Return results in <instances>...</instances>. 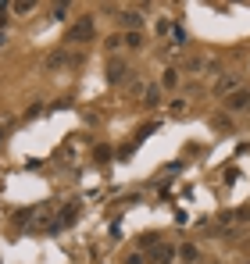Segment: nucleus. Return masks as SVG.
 <instances>
[{"label":"nucleus","instance_id":"nucleus-13","mask_svg":"<svg viewBox=\"0 0 250 264\" xmlns=\"http://www.w3.org/2000/svg\"><path fill=\"white\" fill-rule=\"evenodd\" d=\"M125 46H129V50H140V46H143V33H125Z\"/></svg>","mask_w":250,"mask_h":264},{"label":"nucleus","instance_id":"nucleus-7","mask_svg":"<svg viewBox=\"0 0 250 264\" xmlns=\"http://www.w3.org/2000/svg\"><path fill=\"white\" fill-rule=\"evenodd\" d=\"M68 65V50H54L47 57V72H57V68H65Z\"/></svg>","mask_w":250,"mask_h":264},{"label":"nucleus","instance_id":"nucleus-19","mask_svg":"<svg viewBox=\"0 0 250 264\" xmlns=\"http://www.w3.org/2000/svg\"><path fill=\"white\" fill-rule=\"evenodd\" d=\"M125 264H143V257H140V254H129V257H125Z\"/></svg>","mask_w":250,"mask_h":264},{"label":"nucleus","instance_id":"nucleus-12","mask_svg":"<svg viewBox=\"0 0 250 264\" xmlns=\"http://www.w3.org/2000/svg\"><path fill=\"white\" fill-rule=\"evenodd\" d=\"M93 157H97V164H107L111 161V147H104V143L93 147Z\"/></svg>","mask_w":250,"mask_h":264},{"label":"nucleus","instance_id":"nucleus-2","mask_svg":"<svg viewBox=\"0 0 250 264\" xmlns=\"http://www.w3.org/2000/svg\"><path fill=\"white\" fill-rule=\"evenodd\" d=\"M225 111H250V89H236V93H229L225 97Z\"/></svg>","mask_w":250,"mask_h":264},{"label":"nucleus","instance_id":"nucleus-8","mask_svg":"<svg viewBox=\"0 0 250 264\" xmlns=\"http://www.w3.org/2000/svg\"><path fill=\"white\" fill-rule=\"evenodd\" d=\"M143 107H161V86H146L143 89Z\"/></svg>","mask_w":250,"mask_h":264},{"label":"nucleus","instance_id":"nucleus-10","mask_svg":"<svg viewBox=\"0 0 250 264\" xmlns=\"http://www.w3.org/2000/svg\"><path fill=\"white\" fill-rule=\"evenodd\" d=\"M179 257H182V264H193L200 254H197V246H193V243H182V246H179Z\"/></svg>","mask_w":250,"mask_h":264},{"label":"nucleus","instance_id":"nucleus-16","mask_svg":"<svg viewBox=\"0 0 250 264\" xmlns=\"http://www.w3.org/2000/svg\"><path fill=\"white\" fill-rule=\"evenodd\" d=\"M54 18L65 22V18H68V4H57V7H54Z\"/></svg>","mask_w":250,"mask_h":264},{"label":"nucleus","instance_id":"nucleus-18","mask_svg":"<svg viewBox=\"0 0 250 264\" xmlns=\"http://www.w3.org/2000/svg\"><path fill=\"white\" fill-rule=\"evenodd\" d=\"M232 214H236V222H250V207H236Z\"/></svg>","mask_w":250,"mask_h":264},{"label":"nucleus","instance_id":"nucleus-1","mask_svg":"<svg viewBox=\"0 0 250 264\" xmlns=\"http://www.w3.org/2000/svg\"><path fill=\"white\" fill-rule=\"evenodd\" d=\"M93 36H97V22H93V14H82V18L71 22L68 39H65V43H90Z\"/></svg>","mask_w":250,"mask_h":264},{"label":"nucleus","instance_id":"nucleus-5","mask_svg":"<svg viewBox=\"0 0 250 264\" xmlns=\"http://www.w3.org/2000/svg\"><path fill=\"white\" fill-rule=\"evenodd\" d=\"M125 75H129V68H125V61H118V57H114L111 65H107V82H122Z\"/></svg>","mask_w":250,"mask_h":264},{"label":"nucleus","instance_id":"nucleus-11","mask_svg":"<svg viewBox=\"0 0 250 264\" xmlns=\"http://www.w3.org/2000/svg\"><path fill=\"white\" fill-rule=\"evenodd\" d=\"M157 129H161L157 121H146V125H140V132H136V143H143V139L150 136V132H157ZM136 143H132V147H136Z\"/></svg>","mask_w":250,"mask_h":264},{"label":"nucleus","instance_id":"nucleus-17","mask_svg":"<svg viewBox=\"0 0 250 264\" xmlns=\"http://www.w3.org/2000/svg\"><path fill=\"white\" fill-rule=\"evenodd\" d=\"M122 43H125V36H107V50H118Z\"/></svg>","mask_w":250,"mask_h":264},{"label":"nucleus","instance_id":"nucleus-9","mask_svg":"<svg viewBox=\"0 0 250 264\" xmlns=\"http://www.w3.org/2000/svg\"><path fill=\"white\" fill-rule=\"evenodd\" d=\"M161 86H165V89H175V86H179V68H165V75H161Z\"/></svg>","mask_w":250,"mask_h":264},{"label":"nucleus","instance_id":"nucleus-14","mask_svg":"<svg viewBox=\"0 0 250 264\" xmlns=\"http://www.w3.org/2000/svg\"><path fill=\"white\" fill-rule=\"evenodd\" d=\"M33 7H36L33 0H18V4H11V11H14V14H29Z\"/></svg>","mask_w":250,"mask_h":264},{"label":"nucleus","instance_id":"nucleus-4","mask_svg":"<svg viewBox=\"0 0 250 264\" xmlns=\"http://www.w3.org/2000/svg\"><path fill=\"white\" fill-rule=\"evenodd\" d=\"M118 22L129 29V33H140V25H143V14L129 7V11H122V14H118Z\"/></svg>","mask_w":250,"mask_h":264},{"label":"nucleus","instance_id":"nucleus-3","mask_svg":"<svg viewBox=\"0 0 250 264\" xmlns=\"http://www.w3.org/2000/svg\"><path fill=\"white\" fill-rule=\"evenodd\" d=\"M236 89H240V79H236V75H222V79L214 82V93H218L222 100L229 97V93H236Z\"/></svg>","mask_w":250,"mask_h":264},{"label":"nucleus","instance_id":"nucleus-20","mask_svg":"<svg viewBox=\"0 0 250 264\" xmlns=\"http://www.w3.org/2000/svg\"><path fill=\"white\" fill-rule=\"evenodd\" d=\"M0 46H4V33H0Z\"/></svg>","mask_w":250,"mask_h":264},{"label":"nucleus","instance_id":"nucleus-15","mask_svg":"<svg viewBox=\"0 0 250 264\" xmlns=\"http://www.w3.org/2000/svg\"><path fill=\"white\" fill-rule=\"evenodd\" d=\"M172 39H175V46H186L189 36H186V29H182V25H175V29H172Z\"/></svg>","mask_w":250,"mask_h":264},{"label":"nucleus","instance_id":"nucleus-6","mask_svg":"<svg viewBox=\"0 0 250 264\" xmlns=\"http://www.w3.org/2000/svg\"><path fill=\"white\" fill-rule=\"evenodd\" d=\"M172 254H175V246H172V243H157V246H154V261H157V264H168Z\"/></svg>","mask_w":250,"mask_h":264}]
</instances>
